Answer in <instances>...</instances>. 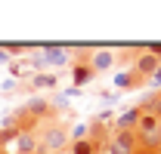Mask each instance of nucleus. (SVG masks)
I'll return each mask as SVG.
<instances>
[{"label": "nucleus", "instance_id": "nucleus-1", "mask_svg": "<svg viewBox=\"0 0 161 154\" xmlns=\"http://www.w3.org/2000/svg\"><path fill=\"white\" fill-rule=\"evenodd\" d=\"M37 139H40V154H62L71 145V126L62 120L43 123L37 130Z\"/></svg>", "mask_w": 161, "mask_h": 154}, {"label": "nucleus", "instance_id": "nucleus-2", "mask_svg": "<svg viewBox=\"0 0 161 154\" xmlns=\"http://www.w3.org/2000/svg\"><path fill=\"white\" fill-rule=\"evenodd\" d=\"M133 136H136L140 154H146L149 148L158 151V148H161V120L155 114H142L140 123H136V130H133Z\"/></svg>", "mask_w": 161, "mask_h": 154}, {"label": "nucleus", "instance_id": "nucleus-3", "mask_svg": "<svg viewBox=\"0 0 161 154\" xmlns=\"http://www.w3.org/2000/svg\"><path fill=\"white\" fill-rule=\"evenodd\" d=\"M16 114L34 120L37 126H43V123H53V120H56V105H53L50 99H43V96H34V99H28Z\"/></svg>", "mask_w": 161, "mask_h": 154}, {"label": "nucleus", "instance_id": "nucleus-4", "mask_svg": "<svg viewBox=\"0 0 161 154\" xmlns=\"http://www.w3.org/2000/svg\"><path fill=\"white\" fill-rule=\"evenodd\" d=\"M90 53H93V49L80 46L78 56H75V62H71V71H68V74H71V83H75V90H78V86H87V83L96 77V71L90 68Z\"/></svg>", "mask_w": 161, "mask_h": 154}, {"label": "nucleus", "instance_id": "nucleus-5", "mask_svg": "<svg viewBox=\"0 0 161 154\" xmlns=\"http://www.w3.org/2000/svg\"><path fill=\"white\" fill-rule=\"evenodd\" d=\"M108 154H140V145H136V136L133 133H115L108 136Z\"/></svg>", "mask_w": 161, "mask_h": 154}, {"label": "nucleus", "instance_id": "nucleus-6", "mask_svg": "<svg viewBox=\"0 0 161 154\" xmlns=\"http://www.w3.org/2000/svg\"><path fill=\"white\" fill-rule=\"evenodd\" d=\"M142 114H146V111H142L140 105H133V108H127V111H121V114H118V120H115V130H118V133H133Z\"/></svg>", "mask_w": 161, "mask_h": 154}, {"label": "nucleus", "instance_id": "nucleus-7", "mask_svg": "<svg viewBox=\"0 0 161 154\" xmlns=\"http://www.w3.org/2000/svg\"><path fill=\"white\" fill-rule=\"evenodd\" d=\"M158 68H161V65H158V62H155V59H152V56H149V53H146V49H142L140 56L133 59V74H136V77H142V80H146V83H149V77L155 74V71H158Z\"/></svg>", "mask_w": 161, "mask_h": 154}, {"label": "nucleus", "instance_id": "nucleus-8", "mask_svg": "<svg viewBox=\"0 0 161 154\" xmlns=\"http://www.w3.org/2000/svg\"><path fill=\"white\" fill-rule=\"evenodd\" d=\"M118 62V53H112V49H93L90 53V68L99 74V71H108L112 65Z\"/></svg>", "mask_w": 161, "mask_h": 154}, {"label": "nucleus", "instance_id": "nucleus-9", "mask_svg": "<svg viewBox=\"0 0 161 154\" xmlns=\"http://www.w3.org/2000/svg\"><path fill=\"white\" fill-rule=\"evenodd\" d=\"M56 83H59V74H53V71H34L28 77L31 90H56Z\"/></svg>", "mask_w": 161, "mask_h": 154}, {"label": "nucleus", "instance_id": "nucleus-10", "mask_svg": "<svg viewBox=\"0 0 161 154\" xmlns=\"http://www.w3.org/2000/svg\"><path fill=\"white\" fill-rule=\"evenodd\" d=\"M37 151H40L37 133H19V139H16V154H37Z\"/></svg>", "mask_w": 161, "mask_h": 154}, {"label": "nucleus", "instance_id": "nucleus-11", "mask_svg": "<svg viewBox=\"0 0 161 154\" xmlns=\"http://www.w3.org/2000/svg\"><path fill=\"white\" fill-rule=\"evenodd\" d=\"M40 59H43V65L56 68V65H65V62H68V49H65V46H47V49L40 53Z\"/></svg>", "mask_w": 161, "mask_h": 154}, {"label": "nucleus", "instance_id": "nucleus-12", "mask_svg": "<svg viewBox=\"0 0 161 154\" xmlns=\"http://www.w3.org/2000/svg\"><path fill=\"white\" fill-rule=\"evenodd\" d=\"M115 83H118L121 90H136V86H142L146 80H142V77H136L133 71H124V74H118V77H115Z\"/></svg>", "mask_w": 161, "mask_h": 154}, {"label": "nucleus", "instance_id": "nucleus-13", "mask_svg": "<svg viewBox=\"0 0 161 154\" xmlns=\"http://www.w3.org/2000/svg\"><path fill=\"white\" fill-rule=\"evenodd\" d=\"M3 53H6L9 59H22V56H31V53H34V46H31V43H6V46H3Z\"/></svg>", "mask_w": 161, "mask_h": 154}, {"label": "nucleus", "instance_id": "nucleus-14", "mask_svg": "<svg viewBox=\"0 0 161 154\" xmlns=\"http://www.w3.org/2000/svg\"><path fill=\"white\" fill-rule=\"evenodd\" d=\"M19 139V130L13 126V123H6L3 130H0V151H9V145Z\"/></svg>", "mask_w": 161, "mask_h": 154}, {"label": "nucleus", "instance_id": "nucleus-15", "mask_svg": "<svg viewBox=\"0 0 161 154\" xmlns=\"http://www.w3.org/2000/svg\"><path fill=\"white\" fill-rule=\"evenodd\" d=\"M140 108L146 111V114H155L161 120V93H155L152 99H146V102H140Z\"/></svg>", "mask_w": 161, "mask_h": 154}, {"label": "nucleus", "instance_id": "nucleus-16", "mask_svg": "<svg viewBox=\"0 0 161 154\" xmlns=\"http://www.w3.org/2000/svg\"><path fill=\"white\" fill-rule=\"evenodd\" d=\"M142 49H146V53H149V56L161 65V43H149V46H142Z\"/></svg>", "mask_w": 161, "mask_h": 154}, {"label": "nucleus", "instance_id": "nucleus-17", "mask_svg": "<svg viewBox=\"0 0 161 154\" xmlns=\"http://www.w3.org/2000/svg\"><path fill=\"white\" fill-rule=\"evenodd\" d=\"M149 86H161V68H158L152 77H149Z\"/></svg>", "mask_w": 161, "mask_h": 154}, {"label": "nucleus", "instance_id": "nucleus-18", "mask_svg": "<svg viewBox=\"0 0 161 154\" xmlns=\"http://www.w3.org/2000/svg\"><path fill=\"white\" fill-rule=\"evenodd\" d=\"M0 62H9V56H6V53H3V49H0Z\"/></svg>", "mask_w": 161, "mask_h": 154}, {"label": "nucleus", "instance_id": "nucleus-19", "mask_svg": "<svg viewBox=\"0 0 161 154\" xmlns=\"http://www.w3.org/2000/svg\"><path fill=\"white\" fill-rule=\"evenodd\" d=\"M0 154H9V151H0Z\"/></svg>", "mask_w": 161, "mask_h": 154}, {"label": "nucleus", "instance_id": "nucleus-20", "mask_svg": "<svg viewBox=\"0 0 161 154\" xmlns=\"http://www.w3.org/2000/svg\"><path fill=\"white\" fill-rule=\"evenodd\" d=\"M62 154H68V151H62Z\"/></svg>", "mask_w": 161, "mask_h": 154}, {"label": "nucleus", "instance_id": "nucleus-21", "mask_svg": "<svg viewBox=\"0 0 161 154\" xmlns=\"http://www.w3.org/2000/svg\"><path fill=\"white\" fill-rule=\"evenodd\" d=\"M37 154H40V151H37Z\"/></svg>", "mask_w": 161, "mask_h": 154}]
</instances>
